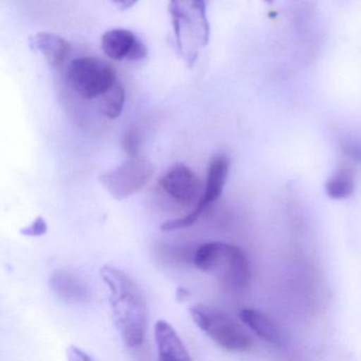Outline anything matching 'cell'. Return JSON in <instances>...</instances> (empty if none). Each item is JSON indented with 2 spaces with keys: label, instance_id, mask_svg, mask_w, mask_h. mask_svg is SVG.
Here are the masks:
<instances>
[{
  "label": "cell",
  "instance_id": "cell-2",
  "mask_svg": "<svg viewBox=\"0 0 361 361\" xmlns=\"http://www.w3.org/2000/svg\"><path fill=\"white\" fill-rule=\"evenodd\" d=\"M193 262L200 271L214 276L232 293H243L250 285V263L244 251L235 245L207 243L195 251Z\"/></svg>",
  "mask_w": 361,
  "mask_h": 361
},
{
  "label": "cell",
  "instance_id": "cell-16",
  "mask_svg": "<svg viewBox=\"0 0 361 361\" xmlns=\"http://www.w3.org/2000/svg\"><path fill=\"white\" fill-rule=\"evenodd\" d=\"M141 145V135L136 128H130L126 130L122 139V147L128 156H139Z\"/></svg>",
  "mask_w": 361,
  "mask_h": 361
},
{
  "label": "cell",
  "instance_id": "cell-11",
  "mask_svg": "<svg viewBox=\"0 0 361 361\" xmlns=\"http://www.w3.org/2000/svg\"><path fill=\"white\" fill-rule=\"evenodd\" d=\"M32 51L42 54L52 68L61 66L68 58L71 45L66 39L50 32H39L29 39Z\"/></svg>",
  "mask_w": 361,
  "mask_h": 361
},
{
  "label": "cell",
  "instance_id": "cell-18",
  "mask_svg": "<svg viewBox=\"0 0 361 361\" xmlns=\"http://www.w3.org/2000/svg\"><path fill=\"white\" fill-rule=\"evenodd\" d=\"M47 223H46L45 219L39 216L30 226L23 228L20 230V233L26 236H41L47 232Z\"/></svg>",
  "mask_w": 361,
  "mask_h": 361
},
{
  "label": "cell",
  "instance_id": "cell-4",
  "mask_svg": "<svg viewBox=\"0 0 361 361\" xmlns=\"http://www.w3.org/2000/svg\"><path fill=\"white\" fill-rule=\"evenodd\" d=\"M190 314L200 331L221 348L234 353L252 350V337L227 312L214 306L196 304L190 308Z\"/></svg>",
  "mask_w": 361,
  "mask_h": 361
},
{
  "label": "cell",
  "instance_id": "cell-15",
  "mask_svg": "<svg viewBox=\"0 0 361 361\" xmlns=\"http://www.w3.org/2000/svg\"><path fill=\"white\" fill-rule=\"evenodd\" d=\"M126 90L116 82L102 97H101L100 111L105 118L115 120L121 116L126 104Z\"/></svg>",
  "mask_w": 361,
  "mask_h": 361
},
{
  "label": "cell",
  "instance_id": "cell-19",
  "mask_svg": "<svg viewBox=\"0 0 361 361\" xmlns=\"http://www.w3.org/2000/svg\"><path fill=\"white\" fill-rule=\"evenodd\" d=\"M68 355V358L71 359V360H92V357L88 356L83 350L75 348V346H71V348H69Z\"/></svg>",
  "mask_w": 361,
  "mask_h": 361
},
{
  "label": "cell",
  "instance_id": "cell-12",
  "mask_svg": "<svg viewBox=\"0 0 361 361\" xmlns=\"http://www.w3.org/2000/svg\"><path fill=\"white\" fill-rule=\"evenodd\" d=\"M49 286L54 295L66 303H82L88 298L85 284L75 274L66 270H56L50 276Z\"/></svg>",
  "mask_w": 361,
  "mask_h": 361
},
{
  "label": "cell",
  "instance_id": "cell-13",
  "mask_svg": "<svg viewBox=\"0 0 361 361\" xmlns=\"http://www.w3.org/2000/svg\"><path fill=\"white\" fill-rule=\"evenodd\" d=\"M240 321L264 341L282 343V333L278 325L267 314L255 308H243L238 312Z\"/></svg>",
  "mask_w": 361,
  "mask_h": 361
},
{
  "label": "cell",
  "instance_id": "cell-21",
  "mask_svg": "<svg viewBox=\"0 0 361 361\" xmlns=\"http://www.w3.org/2000/svg\"><path fill=\"white\" fill-rule=\"evenodd\" d=\"M264 1H265V3L271 4L274 0H264Z\"/></svg>",
  "mask_w": 361,
  "mask_h": 361
},
{
  "label": "cell",
  "instance_id": "cell-6",
  "mask_svg": "<svg viewBox=\"0 0 361 361\" xmlns=\"http://www.w3.org/2000/svg\"><path fill=\"white\" fill-rule=\"evenodd\" d=\"M153 174L151 162L140 156H130L117 168L103 172L99 181L115 200H122L145 188Z\"/></svg>",
  "mask_w": 361,
  "mask_h": 361
},
{
  "label": "cell",
  "instance_id": "cell-7",
  "mask_svg": "<svg viewBox=\"0 0 361 361\" xmlns=\"http://www.w3.org/2000/svg\"><path fill=\"white\" fill-rule=\"evenodd\" d=\"M230 158L225 154H219L211 159L207 173L206 185L197 206L192 212L181 219H172L162 224L164 231H175L191 227L198 221L202 213L214 204L225 189L228 176H229Z\"/></svg>",
  "mask_w": 361,
  "mask_h": 361
},
{
  "label": "cell",
  "instance_id": "cell-10",
  "mask_svg": "<svg viewBox=\"0 0 361 361\" xmlns=\"http://www.w3.org/2000/svg\"><path fill=\"white\" fill-rule=\"evenodd\" d=\"M158 357L162 361H191L185 344L174 327L164 320L155 323L154 327Z\"/></svg>",
  "mask_w": 361,
  "mask_h": 361
},
{
  "label": "cell",
  "instance_id": "cell-17",
  "mask_svg": "<svg viewBox=\"0 0 361 361\" xmlns=\"http://www.w3.org/2000/svg\"><path fill=\"white\" fill-rule=\"evenodd\" d=\"M341 151L346 157L361 164V141L348 139L341 143Z\"/></svg>",
  "mask_w": 361,
  "mask_h": 361
},
{
  "label": "cell",
  "instance_id": "cell-5",
  "mask_svg": "<svg viewBox=\"0 0 361 361\" xmlns=\"http://www.w3.org/2000/svg\"><path fill=\"white\" fill-rule=\"evenodd\" d=\"M67 85L84 100L101 98L117 82L115 68L94 56L75 59L67 67Z\"/></svg>",
  "mask_w": 361,
  "mask_h": 361
},
{
  "label": "cell",
  "instance_id": "cell-3",
  "mask_svg": "<svg viewBox=\"0 0 361 361\" xmlns=\"http://www.w3.org/2000/svg\"><path fill=\"white\" fill-rule=\"evenodd\" d=\"M169 10L177 51L192 67L210 39L204 0H170Z\"/></svg>",
  "mask_w": 361,
  "mask_h": 361
},
{
  "label": "cell",
  "instance_id": "cell-20",
  "mask_svg": "<svg viewBox=\"0 0 361 361\" xmlns=\"http://www.w3.org/2000/svg\"><path fill=\"white\" fill-rule=\"evenodd\" d=\"M111 1L118 9L124 11V10H128L134 7L139 0H111Z\"/></svg>",
  "mask_w": 361,
  "mask_h": 361
},
{
  "label": "cell",
  "instance_id": "cell-8",
  "mask_svg": "<svg viewBox=\"0 0 361 361\" xmlns=\"http://www.w3.org/2000/svg\"><path fill=\"white\" fill-rule=\"evenodd\" d=\"M159 185L173 200L191 204L202 197V183L196 173L183 164L171 166L159 179Z\"/></svg>",
  "mask_w": 361,
  "mask_h": 361
},
{
  "label": "cell",
  "instance_id": "cell-9",
  "mask_svg": "<svg viewBox=\"0 0 361 361\" xmlns=\"http://www.w3.org/2000/svg\"><path fill=\"white\" fill-rule=\"evenodd\" d=\"M101 48L105 56L113 61L140 62L147 56L145 44L128 29H111L103 35Z\"/></svg>",
  "mask_w": 361,
  "mask_h": 361
},
{
  "label": "cell",
  "instance_id": "cell-14",
  "mask_svg": "<svg viewBox=\"0 0 361 361\" xmlns=\"http://www.w3.org/2000/svg\"><path fill=\"white\" fill-rule=\"evenodd\" d=\"M356 171L348 162H342L325 183V193L331 200H343L354 193Z\"/></svg>",
  "mask_w": 361,
  "mask_h": 361
},
{
  "label": "cell",
  "instance_id": "cell-1",
  "mask_svg": "<svg viewBox=\"0 0 361 361\" xmlns=\"http://www.w3.org/2000/svg\"><path fill=\"white\" fill-rule=\"evenodd\" d=\"M109 291L114 322L122 341L130 350H139L147 341L149 310L142 291L128 274L113 266L100 270Z\"/></svg>",
  "mask_w": 361,
  "mask_h": 361
}]
</instances>
